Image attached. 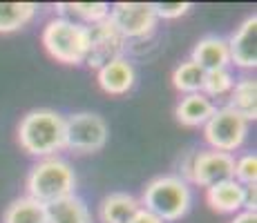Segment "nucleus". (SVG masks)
<instances>
[{
	"label": "nucleus",
	"mask_w": 257,
	"mask_h": 223,
	"mask_svg": "<svg viewBox=\"0 0 257 223\" xmlns=\"http://www.w3.org/2000/svg\"><path fill=\"white\" fill-rule=\"evenodd\" d=\"M18 143L36 158L58 156L65 150V116L56 110H32L18 123Z\"/></svg>",
	"instance_id": "f257e3e1"
},
{
	"label": "nucleus",
	"mask_w": 257,
	"mask_h": 223,
	"mask_svg": "<svg viewBox=\"0 0 257 223\" xmlns=\"http://www.w3.org/2000/svg\"><path fill=\"white\" fill-rule=\"evenodd\" d=\"M139 203L164 223L179 221L192 207V187L179 174H161L143 187Z\"/></svg>",
	"instance_id": "f03ea898"
},
{
	"label": "nucleus",
	"mask_w": 257,
	"mask_h": 223,
	"mask_svg": "<svg viewBox=\"0 0 257 223\" xmlns=\"http://www.w3.org/2000/svg\"><path fill=\"white\" fill-rule=\"evenodd\" d=\"M27 196L43 205L72 196L76 190V174L72 165L61 156L38 158L27 174Z\"/></svg>",
	"instance_id": "7ed1b4c3"
},
{
	"label": "nucleus",
	"mask_w": 257,
	"mask_h": 223,
	"mask_svg": "<svg viewBox=\"0 0 257 223\" xmlns=\"http://www.w3.org/2000/svg\"><path fill=\"white\" fill-rule=\"evenodd\" d=\"M43 47L63 65H83L90 52V27L67 18H52L43 27Z\"/></svg>",
	"instance_id": "20e7f679"
},
{
	"label": "nucleus",
	"mask_w": 257,
	"mask_h": 223,
	"mask_svg": "<svg viewBox=\"0 0 257 223\" xmlns=\"http://www.w3.org/2000/svg\"><path fill=\"white\" fill-rule=\"evenodd\" d=\"M248 130L250 123L244 116H239L235 110H230L228 105H224V107H215L212 116L204 125V138L210 145V150L233 154L246 143Z\"/></svg>",
	"instance_id": "39448f33"
},
{
	"label": "nucleus",
	"mask_w": 257,
	"mask_h": 223,
	"mask_svg": "<svg viewBox=\"0 0 257 223\" xmlns=\"http://www.w3.org/2000/svg\"><path fill=\"white\" fill-rule=\"evenodd\" d=\"M184 170V181L195 183L199 187H212L221 181L233 178L235 170V154H226V152H217V150H199L188 154V158L181 165Z\"/></svg>",
	"instance_id": "423d86ee"
},
{
	"label": "nucleus",
	"mask_w": 257,
	"mask_h": 223,
	"mask_svg": "<svg viewBox=\"0 0 257 223\" xmlns=\"http://www.w3.org/2000/svg\"><path fill=\"white\" fill-rule=\"evenodd\" d=\"M110 130L103 116L94 112H76L65 116V150L78 154L101 152L107 143Z\"/></svg>",
	"instance_id": "0eeeda50"
},
{
	"label": "nucleus",
	"mask_w": 257,
	"mask_h": 223,
	"mask_svg": "<svg viewBox=\"0 0 257 223\" xmlns=\"http://www.w3.org/2000/svg\"><path fill=\"white\" fill-rule=\"evenodd\" d=\"M112 25L123 34L125 41L130 38H146L157 27L155 3H116L110 7Z\"/></svg>",
	"instance_id": "6e6552de"
},
{
	"label": "nucleus",
	"mask_w": 257,
	"mask_h": 223,
	"mask_svg": "<svg viewBox=\"0 0 257 223\" xmlns=\"http://www.w3.org/2000/svg\"><path fill=\"white\" fill-rule=\"evenodd\" d=\"M125 45L127 41L123 38V34L112 25L110 18L96 23L90 27V52H87L85 65L92 69H101L107 63L123 58L125 54Z\"/></svg>",
	"instance_id": "1a4fd4ad"
},
{
	"label": "nucleus",
	"mask_w": 257,
	"mask_h": 223,
	"mask_svg": "<svg viewBox=\"0 0 257 223\" xmlns=\"http://www.w3.org/2000/svg\"><path fill=\"white\" fill-rule=\"evenodd\" d=\"M228 41L230 65L241 69H255L257 67V14L244 18V23L233 32Z\"/></svg>",
	"instance_id": "9d476101"
},
{
	"label": "nucleus",
	"mask_w": 257,
	"mask_h": 223,
	"mask_svg": "<svg viewBox=\"0 0 257 223\" xmlns=\"http://www.w3.org/2000/svg\"><path fill=\"white\" fill-rule=\"evenodd\" d=\"M98 87L110 96H123L137 85V67L130 58H116L96 72Z\"/></svg>",
	"instance_id": "9b49d317"
},
{
	"label": "nucleus",
	"mask_w": 257,
	"mask_h": 223,
	"mask_svg": "<svg viewBox=\"0 0 257 223\" xmlns=\"http://www.w3.org/2000/svg\"><path fill=\"white\" fill-rule=\"evenodd\" d=\"M190 61H195L204 72H215V69H228L230 54H228V41L217 34L199 38V43L192 49Z\"/></svg>",
	"instance_id": "f8f14e48"
},
{
	"label": "nucleus",
	"mask_w": 257,
	"mask_h": 223,
	"mask_svg": "<svg viewBox=\"0 0 257 223\" xmlns=\"http://www.w3.org/2000/svg\"><path fill=\"white\" fill-rule=\"evenodd\" d=\"M206 203L219 214H237L244 210V185L235 178L217 183L206 190Z\"/></svg>",
	"instance_id": "ddd939ff"
},
{
	"label": "nucleus",
	"mask_w": 257,
	"mask_h": 223,
	"mask_svg": "<svg viewBox=\"0 0 257 223\" xmlns=\"http://www.w3.org/2000/svg\"><path fill=\"white\" fill-rule=\"evenodd\" d=\"M215 107H217L215 103L201 92L186 94L177 103L175 116L184 127H204L208 123V118L212 116V112H215Z\"/></svg>",
	"instance_id": "4468645a"
},
{
	"label": "nucleus",
	"mask_w": 257,
	"mask_h": 223,
	"mask_svg": "<svg viewBox=\"0 0 257 223\" xmlns=\"http://www.w3.org/2000/svg\"><path fill=\"white\" fill-rule=\"evenodd\" d=\"M139 210V196L130 192H112L98 203V219L101 223H127Z\"/></svg>",
	"instance_id": "2eb2a0df"
},
{
	"label": "nucleus",
	"mask_w": 257,
	"mask_h": 223,
	"mask_svg": "<svg viewBox=\"0 0 257 223\" xmlns=\"http://www.w3.org/2000/svg\"><path fill=\"white\" fill-rule=\"evenodd\" d=\"M228 107L248 123L257 118V81L253 76H241L235 81L228 94Z\"/></svg>",
	"instance_id": "dca6fc26"
},
{
	"label": "nucleus",
	"mask_w": 257,
	"mask_h": 223,
	"mask_svg": "<svg viewBox=\"0 0 257 223\" xmlns=\"http://www.w3.org/2000/svg\"><path fill=\"white\" fill-rule=\"evenodd\" d=\"M49 223H92V212L81 196L72 194L47 205Z\"/></svg>",
	"instance_id": "f3484780"
},
{
	"label": "nucleus",
	"mask_w": 257,
	"mask_h": 223,
	"mask_svg": "<svg viewBox=\"0 0 257 223\" xmlns=\"http://www.w3.org/2000/svg\"><path fill=\"white\" fill-rule=\"evenodd\" d=\"M56 12L61 14V18L92 27V25L105 21L110 16V5H105V3H58Z\"/></svg>",
	"instance_id": "a211bd4d"
},
{
	"label": "nucleus",
	"mask_w": 257,
	"mask_h": 223,
	"mask_svg": "<svg viewBox=\"0 0 257 223\" xmlns=\"http://www.w3.org/2000/svg\"><path fill=\"white\" fill-rule=\"evenodd\" d=\"M3 223H49L47 219V205L21 196V199L12 201L3 214Z\"/></svg>",
	"instance_id": "6ab92c4d"
},
{
	"label": "nucleus",
	"mask_w": 257,
	"mask_h": 223,
	"mask_svg": "<svg viewBox=\"0 0 257 223\" xmlns=\"http://www.w3.org/2000/svg\"><path fill=\"white\" fill-rule=\"evenodd\" d=\"M34 3H0V34H12L27 27L36 18Z\"/></svg>",
	"instance_id": "aec40b11"
},
{
	"label": "nucleus",
	"mask_w": 257,
	"mask_h": 223,
	"mask_svg": "<svg viewBox=\"0 0 257 223\" xmlns=\"http://www.w3.org/2000/svg\"><path fill=\"white\" fill-rule=\"evenodd\" d=\"M204 78H206V72L197 65L195 61L188 58V61L179 63V65L175 67V72H172V85H175L177 92H181L186 96V94L201 92Z\"/></svg>",
	"instance_id": "412c9836"
},
{
	"label": "nucleus",
	"mask_w": 257,
	"mask_h": 223,
	"mask_svg": "<svg viewBox=\"0 0 257 223\" xmlns=\"http://www.w3.org/2000/svg\"><path fill=\"white\" fill-rule=\"evenodd\" d=\"M235 85V76L230 69H215V72H206L204 78V87H201V94L212 98H224L230 94V89Z\"/></svg>",
	"instance_id": "4be33fe9"
},
{
	"label": "nucleus",
	"mask_w": 257,
	"mask_h": 223,
	"mask_svg": "<svg viewBox=\"0 0 257 223\" xmlns=\"http://www.w3.org/2000/svg\"><path fill=\"white\" fill-rule=\"evenodd\" d=\"M233 178L241 185H257V154L255 152H244L235 158Z\"/></svg>",
	"instance_id": "5701e85b"
},
{
	"label": "nucleus",
	"mask_w": 257,
	"mask_h": 223,
	"mask_svg": "<svg viewBox=\"0 0 257 223\" xmlns=\"http://www.w3.org/2000/svg\"><path fill=\"white\" fill-rule=\"evenodd\" d=\"M190 9H192L190 3H155L157 18H164V21L181 18V16H186Z\"/></svg>",
	"instance_id": "b1692460"
},
{
	"label": "nucleus",
	"mask_w": 257,
	"mask_h": 223,
	"mask_svg": "<svg viewBox=\"0 0 257 223\" xmlns=\"http://www.w3.org/2000/svg\"><path fill=\"white\" fill-rule=\"evenodd\" d=\"M257 207V185H244V210Z\"/></svg>",
	"instance_id": "393cba45"
},
{
	"label": "nucleus",
	"mask_w": 257,
	"mask_h": 223,
	"mask_svg": "<svg viewBox=\"0 0 257 223\" xmlns=\"http://www.w3.org/2000/svg\"><path fill=\"white\" fill-rule=\"evenodd\" d=\"M230 223H257V210H241L230 219Z\"/></svg>",
	"instance_id": "a878e982"
},
{
	"label": "nucleus",
	"mask_w": 257,
	"mask_h": 223,
	"mask_svg": "<svg viewBox=\"0 0 257 223\" xmlns=\"http://www.w3.org/2000/svg\"><path fill=\"white\" fill-rule=\"evenodd\" d=\"M127 223H164V221H161V219H157L155 214H150V212H148V210H143V207H141V210L137 212V214L132 216V219L127 221Z\"/></svg>",
	"instance_id": "bb28decb"
}]
</instances>
